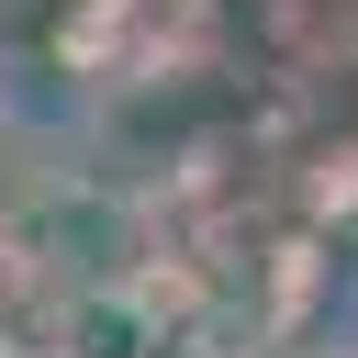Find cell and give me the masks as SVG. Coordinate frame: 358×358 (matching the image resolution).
Returning a JSON list of instances; mask_svg holds the SVG:
<instances>
[{"label": "cell", "mask_w": 358, "mask_h": 358, "mask_svg": "<svg viewBox=\"0 0 358 358\" xmlns=\"http://www.w3.org/2000/svg\"><path fill=\"white\" fill-rule=\"evenodd\" d=\"M157 291L145 280H67L56 291V347L45 358H157Z\"/></svg>", "instance_id": "6da1fadb"}, {"label": "cell", "mask_w": 358, "mask_h": 358, "mask_svg": "<svg viewBox=\"0 0 358 358\" xmlns=\"http://www.w3.org/2000/svg\"><path fill=\"white\" fill-rule=\"evenodd\" d=\"M0 291H11V257H0Z\"/></svg>", "instance_id": "7a4b0ae2"}]
</instances>
